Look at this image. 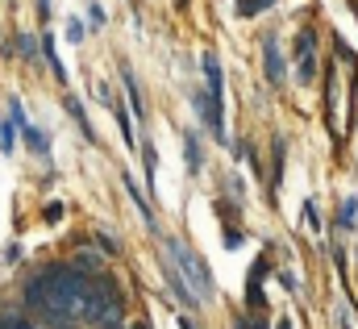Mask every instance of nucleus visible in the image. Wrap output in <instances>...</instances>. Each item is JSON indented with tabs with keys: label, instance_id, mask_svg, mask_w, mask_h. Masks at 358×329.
<instances>
[{
	"label": "nucleus",
	"instance_id": "nucleus-1",
	"mask_svg": "<svg viewBox=\"0 0 358 329\" xmlns=\"http://www.w3.org/2000/svg\"><path fill=\"white\" fill-rule=\"evenodd\" d=\"M92 292V275L76 267H46L38 279H29L25 288V304L29 313L46 317V326H71L84 317Z\"/></svg>",
	"mask_w": 358,
	"mask_h": 329
},
{
	"label": "nucleus",
	"instance_id": "nucleus-2",
	"mask_svg": "<svg viewBox=\"0 0 358 329\" xmlns=\"http://www.w3.org/2000/svg\"><path fill=\"white\" fill-rule=\"evenodd\" d=\"M163 250H167V262L179 271V279L196 292V300H200V304L213 300V275H208V267L200 262V254L187 246V242H179V238H167Z\"/></svg>",
	"mask_w": 358,
	"mask_h": 329
},
{
	"label": "nucleus",
	"instance_id": "nucleus-3",
	"mask_svg": "<svg viewBox=\"0 0 358 329\" xmlns=\"http://www.w3.org/2000/svg\"><path fill=\"white\" fill-rule=\"evenodd\" d=\"M200 71H204V83H208V96L200 100V113L213 125V138L225 142V88H221V63H217V55H200Z\"/></svg>",
	"mask_w": 358,
	"mask_h": 329
},
{
	"label": "nucleus",
	"instance_id": "nucleus-4",
	"mask_svg": "<svg viewBox=\"0 0 358 329\" xmlns=\"http://www.w3.org/2000/svg\"><path fill=\"white\" fill-rule=\"evenodd\" d=\"M263 63H267V80L271 83L287 80V63H283V55H279V42H275V38L263 42Z\"/></svg>",
	"mask_w": 358,
	"mask_h": 329
},
{
	"label": "nucleus",
	"instance_id": "nucleus-5",
	"mask_svg": "<svg viewBox=\"0 0 358 329\" xmlns=\"http://www.w3.org/2000/svg\"><path fill=\"white\" fill-rule=\"evenodd\" d=\"M125 188H129V196H134V204H138V213H142V221H146L150 230H159V221H155V209L146 204V196H142V188H138V183H134L129 175H125Z\"/></svg>",
	"mask_w": 358,
	"mask_h": 329
},
{
	"label": "nucleus",
	"instance_id": "nucleus-6",
	"mask_svg": "<svg viewBox=\"0 0 358 329\" xmlns=\"http://www.w3.org/2000/svg\"><path fill=\"white\" fill-rule=\"evenodd\" d=\"M183 155H187V175H200L204 159H200V142H196V134H183Z\"/></svg>",
	"mask_w": 358,
	"mask_h": 329
},
{
	"label": "nucleus",
	"instance_id": "nucleus-7",
	"mask_svg": "<svg viewBox=\"0 0 358 329\" xmlns=\"http://www.w3.org/2000/svg\"><path fill=\"white\" fill-rule=\"evenodd\" d=\"M42 50H46V63H50L55 80H67V67H63V59H59V50H55V38H50V34L42 38Z\"/></svg>",
	"mask_w": 358,
	"mask_h": 329
},
{
	"label": "nucleus",
	"instance_id": "nucleus-8",
	"mask_svg": "<svg viewBox=\"0 0 358 329\" xmlns=\"http://www.w3.org/2000/svg\"><path fill=\"white\" fill-rule=\"evenodd\" d=\"M338 76H329L325 80V117H329V125H338Z\"/></svg>",
	"mask_w": 358,
	"mask_h": 329
},
{
	"label": "nucleus",
	"instance_id": "nucleus-9",
	"mask_svg": "<svg viewBox=\"0 0 358 329\" xmlns=\"http://www.w3.org/2000/svg\"><path fill=\"white\" fill-rule=\"evenodd\" d=\"M121 83H125V92H129V104H134V113H138V117H146V104H142V92H138L134 71H125V76H121Z\"/></svg>",
	"mask_w": 358,
	"mask_h": 329
},
{
	"label": "nucleus",
	"instance_id": "nucleus-10",
	"mask_svg": "<svg viewBox=\"0 0 358 329\" xmlns=\"http://www.w3.org/2000/svg\"><path fill=\"white\" fill-rule=\"evenodd\" d=\"M250 309H255V313L263 309V262H259L255 275H250Z\"/></svg>",
	"mask_w": 358,
	"mask_h": 329
},
{
	"label": "nucleus",
	"instance_id": "nucleus-11",
	"mask_svg": "<svg viewBox=\"0 0 358 329\" xmlns=\"http://www.w3.org/2000/svg\"><path fill=\"white\" fill-rule=\"evenodd\" d=\"M313 76H317V59H313V50H308V55H300V67H296V80H300V83H313Z\"/></svg>",
	"mask_w": 358,
	"mask_h": 329
},
{
	"label": "nucleus",
	"instance_id": "nucleus-12",
	"mask_svg": "<svg viewBox=\"0 0 358 329\" xmlns=\"http://www.w3.org/2000/svg\"><path fill=\"white\" fill-rule=\"evenodd\" d=\"M0 329H38L25 313H0Z\"/></svg>",
	"mask_w": 358,
	"mask_h": 329
},
{
	"label": "nucleus",
	"instance_id": "nucleus-13",
	"mask_svg": "<svg viewBox=\"0 0 358 329\" xmlns=\"http://www.w3.org/2000/svg\"><path fill=\"white\" fill-rule=\"evenodd\" d=\"M21 134H25V142H29V150H38V155H46V146H50V142H46V138H42V134H38L34 125H21Z\"/></svg>",
	"mask_w": 358,
	"mask_h": 329
},
{
	"label": "nucleus",
	"instance_id": "nucleus-14",
	"mask_svg": "<svg viewBox=\"0 0 358 329\" xmlns=\"http://www.w3.org/2000/svg\"><path fill=\"white\" fill-rule=\"evenodd\" d=\"M304 225L317 234L321 230V213H317V200H304Z\"/></svg>",
	"mask_w": 358,
	"mask_h": 329
},
{
	"label": "nucleus",
	"instance_id": "nucleus-15",
	"mask_svg": "<svg viewBox=\"0 0 358 329\" xmlns=\"http://www.w3.org/2000/svg\"><path fill=\"white\" fill-rule=\"evenodd\" d=\"M267 4H275V0H238V13H242V17H255V13H263Z\"/></svg>",
	"mask_w": 358,
	"mask_h": 329
},
{
	"label": "nucleus",
	"instance_id": "nucleus-16",
	"mask_svg": "<svg viewBox=\"0 0 358 329\" xmlns=\"http://www.w3.org/2000/svg\"><path fill=\"white\" fill-rule=\"evenodd\" d=\"M342 225H358V196H350L342 204Z\"/></svg>",
	"mask_w": 358,
	"mask_h": 329
},
{
	"label": "nucleus",
	"instance_id": "nucleus-17",
	"mask_svg": "<svg viewBox=\"0 0 358 329\" xmlns=\"http://www.w3.org/2000/svg\"><path fill=\"white\" fill-rule=\"evenodd\" d=\"M67 42H76V46L84 42V21H80V17H71V21H67Z\"/></svg>",
	"mask_w": 358,
	"mask_h": 329
},
{
	"label": "nucleus",
	"instance_id": "nucleus-18",
	"mask_svg": "<svg viewBox=\"0 0 358 329\" xmlns=\"http://www.w3.org/2000/svg\"><path fill=\"white\" fill-rule=\"evenodd\" d=\"M313 46H317V34H313V29H304V34L296 38V55H308Z\"/></svg>",
	"mask_w": 358,
	"mask_h": 329
},
{
	"label": "nucleus",
	"instance_id": "nucleus-19",
	"mask_svg": "<svg viewBox=\"0 0 358 329\" xmlns=\"http://www.w3.org/2000/svg\"><path fill=\"white\" fill-rule=\"evenodd\" d=\"M13 146H17V134H13V125H0V150H4V155H13Z\"/></svg>",
	"mask_w": 358,
	"mask_h": 329
},
{
	"label": "nucleus",
	"instance_id": "nucleus-20",
	"mask_svg": "<svg viewBox=\"0 0 358 329\" xmlns=\"http://www.w3.org/2000/svg\"><path fill=\"white\" fill-rule=\"evenodd\" d=\"M8 113H13V121H17V125H25V108H21V100H13V108H8Z\"/></svg>",
	"mask_w": 358,
	"mask_h": 329
},
{
	"label": "nucleus",
	"instance_id": "nucleus-21",
	"mask_svg": "<svg viewBox=\"0 0 358 329\" xmlns=\"http://www.w3.org/2000/svg\"><path fill=\"white\" fill-rule=\"evenodd\" d=\"M238 329H267V326H263L259 317H250V321H242V326H238Z\"/></svg>",
	"mask_w": 358,
	"mask_h": 329
},
{
	"label": "nucleus",
	"instance_id": "nucleus-22",
	"mask_svg": "<svg viewBox=\"0 0 358 329\" xmlns=\"http://www.w3.org/2000/svg\"><path fill=\"white\" fill-rule=\"evenodd\" d=\"M179 329H196V326H192V321H187V317H179Z\"/></svg>",
	"mask_w": 358,
	"mask_h": 329
},
{
	"label": "nucleus",
	"instance_id": "nucleus-23",
	"mask_svg": "<svg viewBox=\"0 0 358 329\" xmlns=\"http://www.w3.org/2000/svg\"><path fill=\"white\" fill-rule=\"evenodd\" d=\"M275 329H292V321H287V317H279V326Z\"/></svg>",
	"mask_w": 358,
	"mask_h": 329
},
{
	"label": "nucleus",
	"instance_id": "nucleus-24",
	"mask_svg": "<svg viewBox=\"0 0 358 329\" xmlns=\"http://www.w3.org/2000/svg\"><path fill=\"white\" fill-rule=\"evenodd\" d=\"M134 329H150V326H146V321H138V326H134Z\"/></svg>",
	"mask_w": 358,
	"mask_h": 329
},
{
	"label": "nucleus",
	"instance_id": "nucleus-25",
	"mask_svg": "<svg viewBox=\"0 0 358 329\" xmlns=\"http://www.w3.org/2000/svg\"><path fill=\"white\" fill-rule=\"evenodd\" d=\"M46 329H71V326H46Z\"/></svg>",
	"mask_w": 358,
	"mask_h": 329
}]
</instances>
